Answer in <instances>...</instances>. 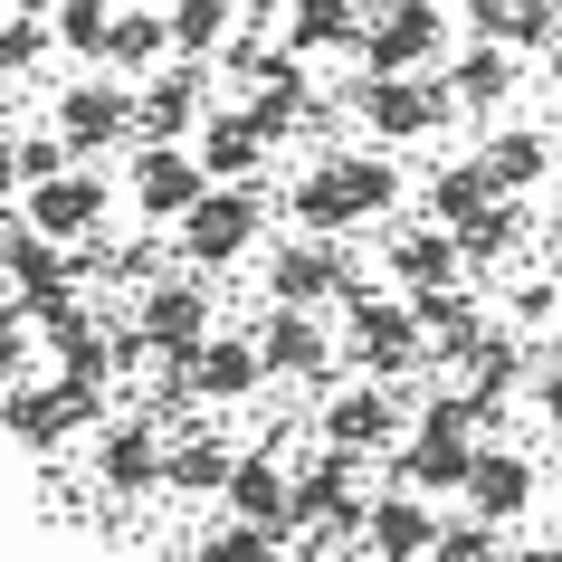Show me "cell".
<instances>
[{
	"mask_svg": "<svg viewBox=\"0 0 562 562\" xmlns=\"http://www.w3.org/2000/svg\"><path fill=\"white\" fill-rule=\"evenodd\" d=\"M344 362L353 372H372V382H401V391H419L429 382V344H419V315H411V296L401 286H344Z\"/></svg>",
	"mask_w": 562,
	"mask_h": 562,
	"instance_id": "cell-1",
	"label": "cell"
},
{
	"mask_svg": "<svg viewBox=\"0 0 562 562\" xmlns=\"http://www.w3.org/2000/svg\"><path fill=\"white\" fill-rule=\"evenodd\" d=\"M344 105H353L382 144H429V134L458 115V95H448L439 67H362L353 87H344Z\"/></svg>",
	"mask_w": 562,
	"mask_h": 562,
	"instance_id": "cell-2",
	"label": "cell"
},
{
	"mask_svg": "<svg viewBox=\"0 0 562 562\" xmlns=\"http://www.w3.org/2000/svg\"><path fill=\"white\" fill-rule=\"evenodd\" d=\"M258 229H267V181H210L201 201L172 220V238H181V267H238L248 248H258Z\"/></svg>",
	"mask_w": 562,
	"mask_h": 562,
	"instance_id": "cell-3",
	"label": "cell"
},
{
	"mask_svg": "<svg viewBox=\"0 0 562 562\" xmlns=\"http://www.w3.org/2000/svg\"><path fill=\"white\" fill-rule=\"evenodd\" d=\"M362 505H372V496H362V458H353V448H315L305 476H286V515H296V533H315V543H334V553L362 533Z\"/></svg>",
	"mask_w": 562,
	"mask_h": 562,
	"instance_id": "cell-4",
	"label": "cell"
},
{
	"mask_svg": "<svg viewBox=\"0 0 562 562\" xmlns=\"http://www.w3.org/2000/svg\"><path fill=\"white\" fill-rule=\"evenodd\" d=\"M134 334H144L153 362H191V353H201V344H210V286H201V267L134 286Z\"/></svg>",
	"mask_w": 562,
	"mask_h": 562,
	"instance_id": "cell-5",
	"label": "cell"
},
{
	"mask_svg": "<svg viewBox=\"0 0 562 562\" xmlns=\"http://www.w3.org/2000/svg\"><path fill=\"white\" fill-rule=\"evenodd\" d=\"M353 10H362V38H353L362 67H439V48H448L439 0H353Z\"/></svg>",
	"mask_w": 562,
	"mask_h": 562,
	"instance_id": "cell-6",
	"label": "cell"
},
{
	"mask_svg": "<svg viewBox=\"0 0 562 562\" xmlns=\"http://www.w3.org/2000/svg\"><path fill=\"white\" fill-rule=\"evenodd\" d=\"M248 344H258L267 382H296V391H325L334 382V334L315 325V305H267Z\"/></svg>",
	"mask_w": 562,
	"mask_h": 562,
	"instance_id": "cell-7",
	"label": "cell"
},
{
	"mask_svg": "<svg viewBox=\"0 0 562 562\" xmlns=\"http://www.w3.org/2000/svg\"><path fill=\"white\" fill-rule=\"evenodd\" d=\"M105 210H115V191H105V172L95 162H67V172H48V181H30V220L38 238H58V248H77V238H95L105 229Z\"/></svg>",
	"mask_w": 562,
	"mask_h": 562,
	"instance_id": "cell-8",
	"label": "cell"
},
{
	"mask_svg": "<svg viewBox=\"0 0 562 562\" xmlns=\"http://www.w3.org/2000/svg\"><path fill=\"white\" fill-rule=\"evenodd\" d=\"M401 419H411L401 382H344V391L325 401V448H353V458H391Z\"/></svg>",
	"mask_w": 562,
	"mask_h": 562,
	"instance_id": "cell-9",
	"label": "cell"
},
{
	"mask_svg": "<svg viewBox=\"0 0 562 562\" xmlns=\"http://www.w3.org/2000/svg\"><path fill=\"white\" fill-rule=\"evenodd\" d=\"M210 115V77L201 58L181 67H153L144 87H134V144H191V124Z\"/></svg>",
	"mask_w": 562,
	"mask_h": 562,
	"instance_id": "cell-10",
	"label": "cell"
},
{
	"mask_svg": "<svg viewBox=\"0 0 562 562\" xmlns=\"http://www.w3.org/2000/svg\"><path fill=\"white\" fill-rule=\"evenodd\" d=\"M58 134H67L77 162H95L105 144H134V87L124 77H77L58 95Z\"/></svg>",
	"mask_w": 562,
	"mask_h": 562,
	"instance_id": "cell-11",
	"label": "cell"
},
{
	"mask_svg": "<svg viewBox=\"0 0 562 562\" xmlns=\"http://www.w3.org/2000/svg\"><path fill=\"white\" fill-rule=\"evenodd\" d=\"M344 286H353V267H344L334 238L296 229V238H277V248H267V296H277V305H334Z\"/></svg>",
	"mask_w": 562,
	"mask_h": 562,
	"instance_id": "cell-12",
	"label": "cell"
},
{
	"mask_svg": "<svg viewBox=\"0 0 562 562\" xmlns=\"http://www.w3.org/2000/svg\"><path fill=\"white\" fill-rule=\"evenodd\" d=\"M77 429H87V419L67 411V391H58V382H30V372H20V382H0V439H10V448L58 458Z\"/></svg>",
	"mask_w": 562,
	"mask_h": 562,
	"instance_id": "cell-13",
	"label": "cell"
},
{
	"mask_svg": "<svg viewBox=\"0 0 562 562\" xmlns=\"http://www.w3.org/2000/svg\"><path fill=\"white\" fill-rule=\"evenodd\" d=\"M124 191H134V210H144V220H162V229H172V220L201 201L210 181H201V162H191V144H134Z\"/></svg>",
	"mask_w": 562,
	"mask_h": 562,
	"instance_id": "cell-14",
	"label": "cell"
},
{
	"mask_svg": "<svg viewBox=\"0 0 562 562\" xmlns=\"http://www.w3.org/2000/svg\"><path fill=\"white\" fill-rule=\"evenodd\" d=\"M372 562H419L429 543H439V505L411 496V486H382V496L362 505V533H353Z\"/></svg>",
	"mask_w": 562,
	"mask_h": 562,
	"instance_id": "cell-15",
	"label": "cell"
},
{
	"mask_svg": "<svg viewBox=\"0 0 562 562\" xmlns=\"http://www.w3.org/2000/svg\"><path fill=\"white\" fill-rule=\"evenodd\" d=\"M476 439H448V429H411V448L382 458V486H411V496H458L468 486Z\"/></svg>",
	"mask_w": 562,
	"mask_h": 562,
	"instance_id": "cell-16",
	"label": "cell"
},
{
	"mask_svg": "<svg viewBox=\"0 0 562 562\" xmlns=\"http://www.w3.org/2000/svg\"><path fill=\"white\" fill-rule=\"evenodd\" d=\"M95 486L153 496V486H162V429H153V419H105V429H95Z\"/></svg>",
	"mask_w": 562,
	"mask_h": 562,
	"instance_id": "cell-17",
	"label": "cell"
},
{
	"mask_svg": "<svg viewBox=\"0 0 562 562\" xmlns=\"http://www.w3.org/2000/svg\"><path fill=\"white\" fill-rule=\"evenodd\" d=\"M458 496H468V515H486V525H525V505H533V458H525V448H476Z\"/></svg>",
	"mask_w": 562,
	"mask_h": 562,
	"instance_id": "cell-18",
	"label": "cell"
},
{
	"mask_svg": "<svg viewBox=\"0 0 562 562\" xmlns=\"http://www.w3.org/2000/svg\"><path fill=\"white\" fill-rule=\"evenodd\" d=\"M411 315H419V344H429V372H448V362L486 334V296H468L458 277H448V286H419Z\"/></svg>",
	"mask_w": 562,
	"mask_h": 562,
	"instance_id": "cell-19",
	"label": "cell"
},
{
	"mask_svg": "<svg viewBox=\"0 0 562 562\" xmlns=\"http://www.w3.org/2000/svg\"><path fill=\"white\" fill-rule=\"evenodd\" d=\"M191 134H201V144H191L201 181H267V153H277V144L248 124V105H238V115H201Z\"/></svg>",
	"mask_w": 562,
	"mask_h": 562,
	"instance_id": "cell-20",
	"label": "cell"
},
{
	"mask_svg": "<svg viewBox=\"0 0 562 562\" xmlns=\"http://www.w3.org/2000/svg\"><path fill=\"white\" fill-rule=\"evenodd\" d=\"M229 515L238 525H267V533H296V515H286V468H277V448H238L229 458Z\"/></svg>",
	"mask_w": 562,
	"mask_h": 562,
	"instance_id": "cell-21",
	"label": "cell"
},
{
	"mask_svg": "<svg viewBox=\"0 0 562 562\" xmlns=\"http://www.w3.org/2000/svg\"><path fill=\"white\" fill-rule=\"evenodd\" d=\"M181 382H191V401H248V391L267 382V362H258L248 334H210L201 353L181 362Z\"/></svg>",
	"mask_w": 562,
	"mask_h": 562,
	"instance_id": "cell-22",
	"label": "cell"
},
{
	"mask_svg": "<svg viewBox=\"0 0 562 562\" xmlns=\"http://www.w3.org/2000/svg\"><path fill=\"white\" fill-rule=\"evenodd\" d=\"M439 67H448V95H458L468 115H496L505 95H515V77H525L505 38H476V48H458V58H439Z\"/></svg>",
	"mask_w": 562,
	"mask_h": 562,
	"instance_id": "cell-23",
	"label": "cell"
},
{
	"mask_svg": "<svg viewBox=\"0 0 562 562\" xmlns=\"http://www.w3.org/2000/svg\"><path fill=\"white\" fill-rule=\"evenodd\" d=\"M325 172H334V191H344V220H391L401 210V162L391 153H325Z\"/></svg>",
	"mask_w": 562,
	"mask_h": 562,
	"instance_id": "cell-24",
	"label": "cell"
},
{
	"mask_svg": "<svg viewBox=\"0 0 562 562\" xmlns=\"http://www.w3.org/2000/svg\"><path fill=\"white\" fill-rule=\"evenodd\" d=\"M229 458H238V439H220V429H181V439H162V486H181V496H220V486H229Z\"/></svg>",
	"mask_w": 562,
	"mask_h": 562,
	"instance_id": "cell-25",
	"label": "cell"
},
{
	"mask_svg": "<svg viewBox=\"0 0 562 562\" xmlns=\"http://www.w3.org/2000/svg\"><path fill=\"white\" fill-rule=\"evenodd\" d=\"M172 58V30H162V10H134V0H115V30H105V77H153V67Z\"/></svg>",
	"mask_w": 562,
	"mask_h": 562,
	"instance_id": "cell-26",
	"label": "cell"
},
{
	"mask_svg": "<svg viewBox=\"0 0 562 562\" xmlns=\"http://www.w3.org/2000/svg\"><path fill=\"white\" fill-rule=\"evenodd\" d=\"M486 181L496 191H533V181H553V134H533V124H496L486 144H476Z\"/></svg>",
	"mask_w": 562,
	"mask_h": 562,
	"instance_id": "cell-27",
	"label": "cell"
},
{
	"mask_svg": "<svg viewBox=\"0 0 562 562\" xmlns=\"http://www.w3.org/2000/svg\"><path fill=\"white\" fill-rule=\"evenodd\" d=\"M448 277H468L458 267V238L429 220V229H391V286L401 296H419V286H448Z\"/></svg>",
	"mask_w": 562,
	"mask_h": 562,
	"instance_id": "cell-28",
	"label": "cell"
},
{
	"mask_svg": "<svg viewBox=\"0 0 562 562\" xmlns=\"http://www.w3.org/2000/svg\"><path fill=\"white\" fill-rule=\"evenodd\" d=\"M448 238H458V267H505L515 238H525V210H515V191H505V201H486L476 220H458Z\"/></svg>",
	"mask_w": 562,
	"mask_h": 562,
	"instance_id": "cell-29",
	"label": "cell"
},
{
	"mask_svg": "<svg viewBox=\"0 0 562 562\" xmlns=\"http://www.w3.org/2000/svg\"><path fill=\"white\" fill-rule=\"evenodd\" d=\"M362 38V10L353 0H286V48L315 58V48H353Z\"/></svg>",
	"mask_w": 562,
	"mask_h": 562,
	"instance_id": "cell-30",
	"label": "cell"
},
{
	"mask_svg": "<svg viewBox=\"0 0 562 562\" xmlns=\"http://www.w3.org/2000/svg\"><path fill=\"white\" fill-rule=\"evenodd\" d=\"M486 201H505L496 181H486V162H439V172H429V220H439V229H458V220H476V210Z\"/></svg>",
	"mask_w": 562,
	"mask_h": 562,
	"instance_id": "cell-31",
	"label": "cell"
},
{
	"mask_svg": "<svg viewBox=\"0 0 562 562\" xmlns=\"http://www.w3.org/2000/svg\"><path fill=\"white\" fill-rule=\"evenodd\" d=\"M162 30H172V58H220V38L238 30L229 20V0H172V10H162Z\"/></svg>",
	"mask_w": 562,
	"mask_h": 562,
	"instance_id": "cell-32",
	"label": "cell"
},
{
	"mask_svg": "<svg viewBox=\"0 0 562 562\" xmlns=\"http://www.w3.org/2000/svg\"><path fill=\"white\" fill-rule=\"evenodd\" d=\"M286 220H296V229H315V238H344V229H353V220H344V191H334L325 162H315V172L286 191Z\"/></svg>",
	"mask_w": 562,
	"mask_h": 562,
	"instance_id": "cell-33",
	"label": "cell"
},
{
	"mask_svg": "<svg viewBox=\"0 0 562 562\" xmlns=\"http://www.w3.org/2000/svg\"><path fill=\"white\" fill-rule=\"evenodd\" d=\"M105 30H115V0H48V38H67L77 58H105Z\"/></svg>",
	"mask_w": 562,
	"mask_h": 562,
	"instance_id": "cell-34",
	"label": "cell"
},
{
	"mask_svg": "<svg viewBox=\"0 0 562 562\" xmlns=\"http://www.w3.org/2000/svg\"><path fill=\"white\" fill-rule=\"evenodd\" d=\"M286 553V533H267V525H238V515H220V525L201 533V553L191 562H277Z\"/></svg>",
	"mask_w": 562,
	"mask_h": 562,
	"instance_id": "cell-35",
	"label": "cell"
},
{
	"mask_svg": "<svg viewBox=\"0 0 562 562\" xmlns=\"http://www.w3.org/2000/svg\"><path fill=\"white\" fill-rule=\"evenodd\" d=\"M419 562H505V543H496L486 515H439V543H429Z\"/></svg>",
	"mask_w": 562,
	"mask_h": 562,
	"instance_id": "cell-36",
	"label": "cell"
},
{
	"mask_svg": "<svg viewBox=\"0 0 562 562\" xmlns=\"http://www.w3.org/2000/svg\"><path fill=\"white\" fill-rule=\"evenodd\" d=\"M38 48H48V20H38V10H10V20H0V87H20L38 67Z\"/></svg>",
	"mask_w": 562,
	"mask_h": 562,
	"instance_id": "cell-37",
	"label": "cell"
},
{
	"mask_svg": "<svg viewBox=\"0 0 562 562\" xmlns=\"http://www.w3.org/2000/svg\"><path fill=\"white\" fill-rule=\"evenodd\" d=\"M553 315H562V286H553V277H515V286H505V325H515V334H543Z\"/></svg>",
	"mask_w": 562,
	"mask_h": 562,
	"instance_id": "cell-38",
	"label": "cell"
},
{
	"mask_svg": "<svg viewBox=\"0 0 562 562\" xmlns=\"http://www.w3.org/2000/svg\"><path fill=\"white\" fill-rule=\"evenodd\" d=\"M38 362V325L20 315V296H0V382H20Z\"/></svg>",
	"mask_w": 562,
	"mask_h": 562,
	"instance_id": "cell-39",
	"label": "cell"
},
{
	"mask_svg": "<svg viewBox=\"0 0 562 562\" xmlns=\"http://www.w3.org/2000/svg\"><path fill=\"white\" fill-rule=\"evenodd\" d=\"M562 30V10H553V0H515V10H505V48H533V58H543V38H553Z\"/></svg>",
	"mask_w": 562,
	"mask_h": 562,
	"instance_id": "cell-40",
	"label": "cell"
},
{
	"mask_svg": "<svg viewBox=\"0 0 562 562\" xmlns=\"http://www.w3.org/2000/svg\"><path fill=\"white\" fill-rule=\"evenodd\" d=\"M10 153H20V191L30 181H48V172H67L77 153H67V134H10Z\"/></svg>",
	"mask_w": 562,
	"mask_h": 562,
	"instance_id": "cell-41",
	"label": "cell"
},
{
	"mask_svg": "<svg viewBox=\"0 0 562 562\" xmlns=\"http://www.w3.org/2000/svg\"><path fill=\"white\" fill-rule=\"evenodd\" d=\"M533 401H543V419L562 429V353H543V362H533Z\"/></svg>",
	"mask_w": 562,
	"mask_h": 562,
	"instance_id": "cell-42",
	"label": "cell"
},
{
	"mask_svg": "<svg viewBox=\"0 0 562 562\" xmlns=\"http://www.w3.org/2000/svg\"><path fill=\"white\" fill-rule=\"evenodd\" d=\"M229 20H238V30H277V20H286V0H229Z\"/></svg>",
	"mask_w": 562,
	"mask_h": 562,
	"instance_id": "cell-43",
	"label": "cell"
},
{
	"mask_svg": "<svg viewBox=\"0 0 562 562\" xmlns=\"http://www.w3.org/2000/svg\"><path fill=\"white\" fill-rule=\"evenodd\" d=\"M458 10H468V30H476V38H496V30H505V10H515V0H458Z\"/></svg>",
	"mask_w": 562,
	"mask_h": 562,
	"instance_id": "cell-44",
	"label": "cell"
},
{
	"mask_svg": "<svg viewBox=\"0 0 562 562\" xmlns=\"http://www.w3.org/2000/svg\"><path fill=\"white\" fill-rule=\"evenodd\" d=\"M543 87H553V95H562V30H553V38H543Z\"/></svg>",
	"mask_w": 562,
	"mask_h": 562,
	"instance_id": "cell-45",
	"label": "cell"
},
{
	"mask_svg": "<svg viewBox=\"0 0 562 562\" xmlns=\"http://www.w3.org/2000/svg\"><path fill=\"white\" fill-rule=\"evenodd\" d=\"M20 191V153H10V134H0V201Z\"/></svg>",
	"mask_w": 562,
	"mask_h": 562,
	"instance_id": "cell-46",
	"label": "cell"
},
{
	"mask_svg": "<svg viewBox=\"0 0 562 562\" xmlns=\"http://www.w3.org/2000/svg\"><path fill=\"white\" fill-rule=\"evenodd\" d=\"M505 562H562V543H515Z\"/></svg>",
	"mask_w": 562,
	"mask_h": 562,
	"instance_id": "cell-47",
	"label": "cell"
},
{
	"mask_svg": "<svg viewBox=\"0 0 562 562\" xmlns=\"http://www.w3.org/2000/svg\"><path fill=\"white\" fill-rule=\"evenodd\" d=\"M277 562H344V553H334V543H315V533H305V553H277Z\"/></svg>",
	"mask_w": 562,
	"mask_h": 562,
	"instance_id": "cell-48",
	"label": "cell"
},
{
	"mask_svg": "<svg viewBox=\"0 0 562 562\" xmlns=\"http://www.w3.org/2000/svg\"><path fill=\"white\" fill-rule=\"evenodd\" d=\"M553 172H562V134H553Z\"/></svg>",
	"mask_w": 562,
	"mask_h": 562,
	"instance_id": "cell-49",
	"label": "cell"
},
{
	"mask_svg": "<svg viewBox=\"0 0 562 562\" xmlns=\"http://www.w3.org/2000/svg\"><path fill=\"white\" fill-rule=\"evenodd\" d=\"M20 10H38V0H20Z\"/></svg>",
	"mask_w": 562,
	"mask_h": 562,
	"instance_id": "cell-50",
	"label": "cell"
},
{
	"mask_svg": "<svg viewBox=\"0 0 562 562\" xmlns=\"http://www.w3.org/2000/svg\"><path fill=\"white\" fill-rule=\"evenodd\" d=\"M553 258H562V238H553Z\"/></svg>",
	"mask_w": 562,
	"mask_h": 562,
	"instance_id": "cell-51",
	"label": "cell"
},
{
	"mask_svg": "<svg viewBox=\"0 0 562 562\" xmlns=\"http://www.w3.org/2000/svg\"><path fill=\"white\" fill-rule=\"evenodd\" d=\"M553 353H562V344H553Z\"/></svg>",
	"mask_w": 562,
	"mask_h": 562,
	"instance_id": "cell-52",
	"label": "cell"
},
{
	"mask_svg": "<svg viewBox=\"0 0 562 562\" xmlns=\"http://www.w3.org/2000/svg\"><path fill=\"white\" fill-rule=\"evenodd\" d=\"M553 10H562V0H553Z\"/></svg>",
	"mask_w": 562,
	"mask_h": 562,
	"instance_id": "cell-53",
	"label": "cell"
}]
</instances>
